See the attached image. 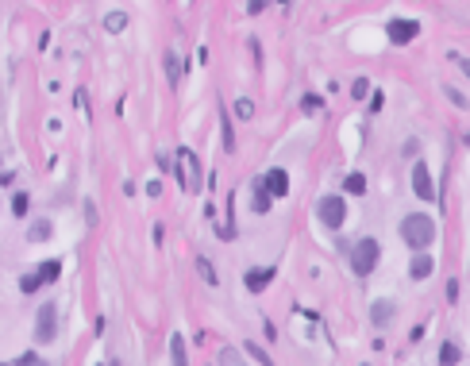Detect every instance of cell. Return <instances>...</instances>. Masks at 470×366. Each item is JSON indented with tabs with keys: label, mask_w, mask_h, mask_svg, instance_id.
<instances>
[{
	"label": "cell",
	"mask_w": 470,
	"mask_h": 366,
	"mask_svg": "<svg viewBox=\"0 0 470 366\" xmlns=\"http://www.w3.org/2000/svg\"><path fill=\"white\" fill-rule=\"evenodd\" d=\"M401 239L409 250H424L432 247V239H436V220H432L428 212H409L401 220Z\"/></svg>",
	"instance_id": "cell-1"
},
{
	"label": "cell",
	"mask_w": 470,
	"mask_h": 366,
	"mask_svg": "<svg viewBox=\"0 0 470 366\" xmlns=\"http://www.w3.org/2000/svg\"><path fill=\"white\" fill-rule=\"evenodd\" d=\"M347 255H351V270L359 274V278H366V274L378 266V259H382V243L378 239H359Z\"/></svg>",
	"instance_id": "cell-2"
},
{
	"label": "cell",
	"mask_w": 470,
	"mask_h": 366,
	"mask_svg": "<svg viewBox=\"0 0 470 366\" xmlns=\"http://www.w3.org/2000/svg\"><path fill=\"white\" fill-rule=\"evenodd\" d=\"M316 220L324 224V228H343V220H347V197H339V193H328V197H320L316 201Z\"/></svg>",
	"instance_id": "cell-3"
},
{
	"label": "cell",
	"mask_w": 470,
	"mask_h": 366,
	"mask_svg": "<svg viewBox=\"0 0 470 366\" xmlns=\"http://www.w3.org/2000/svg\"><path fill=\"white\" fill-rule=\"evenodd\" d=\"M58 278H62V262L58 259H47V262H39V266L31 270V274H23L20 289H23V293H35L39 286H50V281H58Z\"/></svg>",
	"instance_id": "cell-4"
},
{
	"label": "cell",
	"mask_w": 470,
	"mask_h": 366,
	"mask_svg": "<svg viewBox=\"0 0 470 366\" xmlns=\"http://www.w3.org/2000/svg\"><path fill=\"white\" fill-rule=\"evenodd\" d=\"M54 336H58V308L43 305L39 316H35V343H50Z\"/></svg>",
	"instance_id": "cell-5"
},
{
	"label": "cell",
	"mask_w": 470,
	"mask_h": 366,
	"mask_svg": "<svg viewBox=\"0 0 470 366\" xmlns=\"http://www.w3.org/2000/svg\"><path fill=\"white\" fill-rule=\"evenodd\" d=\"M177 158H181V170H177V182H181V189H201V162H197L193 151H177Z\"/></svg>",
	"instance_id": "cell-6"
},
{
	"label": "cell",
	"mask_w": 470,
	"mask_h": 366,
	"mask_svg": "<svg viewBox=\"0 0 470 366\" xmlns=\"http://www.w3.org/2000/svg\"><path fill=\"white\" fill-rule=\"evenodd\" d=\"M385 35H390V43H397V47H409L412 39L421 35V23H416V19H393L390 28H385Z\"/></svg>",
	"instance_id": "cell-7"
},
{
	"label": "cell",
	"mask_w": 470,
	"mask_h": 366,
	"mask_svg": "<svg viewBox=\"0 0 470 366\" xmlns=\"http://www.w3.org/2000/svg\"><path fill=\"white\" fill-rule=\"evenodd\" d=\"M412 193H416L421 201H436V185H432L428 162H412Z\"/></svg>",
	"instance_id": "cell-8"
},
{
	"label": "cell",
	"mask_w": 470,
	"mask_h": 366,
	"mask_svg": "<svg viewBox=\"0 0 470 366\" xmlns=\"http://www.w3.org/2000/svg\"><path fill=\"white\" fill-rule=\"evenodd\" d=\"M262 185L270 189V197L278 201V197H285V193H289V173H285L282 166H274V170H270V173L262 177Z\"/></svg>",
	"instance_id": "cell-9"
},
{
	"label": "cell",
	"mask_w": 470,
	"mask_h": 366,
	"mask_svg": "<svg viewBox=\"0 0 470 366\" xmlns=\"http://www.w3.org/2000/svg\"><path fill=\"white\" fill-rule=\"evenodd\" d=\"M274 281V266H258V270H247V278H243V286L251 289V293H262L266 286Z\"/></svg>",
	"instance_id": "cell-10"
},
{
	"label": "cell",
	"mask_w": 470,
	"mask_h": 366,
	"mask_svg": "<svg viewBox=\"0 0 470 366\" xmlns=\"http://www.w3.org/2000/svg\"><path fill=\"white\" fill-rule=\"evenodd\" d=\"M432 266H436V262H432L428 247H424V250H416V255H412V262H409V278H412V281L428 278V274H432Z\"/></svg>",
	"instance_id": "cell-11"
},
{
	"label": "cell",
	"mask_w": 470,
	"mask_h": 366,
	"mask_svg": "<svg viewBox=\"0 0 470 366\" xmlns=\"http://www.w3.org/2000/svg\"><path fill=\"white\" fill-rule=\"evenodd\" d=\"M270 204H274V197H270V189H266L262 182H255L251 185V208L262 216V212H270Z\"/></svg>",
	"instance_id": "cell-12"
},
{
	"label": "cell",
	"mask_w": 470,
	"mask_h": 366,
	"mask_svg": "<svg viewBox=\"0 0 470 366\" xmlns=\"http://www.w3.org/2000/svg\"><path fill=\"white\" fill-rule=\"evenodd\" d=\"M370 316H374V324H390L393 320V301H374Z\"/></svg>",
	"instance_id": "cell-13"
},
{
	"label": "cell",
	"mask_w": 470,
	"mask_h": 366,
	"mask_svg": "<svg viewBox=\"0 0 470 366\" xmlns=\"http://www.w3.org/2000/svg\"><path fill=\"white\" fill-rule=\"evenodd\" d=\"M170 358H174L177 366L189 363V351H186V339H181V336H170Z\"/></svg>",
	"instance_id": "cell-14"
},
{
	"label": "cell",
	"mask_w": 470,
	"mask_h": 366,
	"mask_svg": "<svg viewBox=\"0 0 470 366\" xmlns=\"http://www.w3.org/2000/svg\"><path fill=\"white\" fill-rule=\"evenodd\" d=\"M343 189L351 193V197H363V193H366V177H363L359 170H355V173H347V182H343Z\"/></svg>",
	"instance_id": "cell-15"
},
{
	"label": "cell",
	"mask_w": 470,
	"mask_h": 366,
	"mask_svg": "<svg viewBox=\"0 0 470 366\" xmlns=\"http://www.w3.org/2000/svg\"><path fill=\"white\" fill-rule=\"evenodd\" d=\"M197 270H201V278H205V286H216V270H212V262H208L205 255H197Z\"/></svg>",
	"instance_id": "cell-16"
},
{
	"label": "cell",
	"mask_w": 470,
	"mask_h": 366,
	"mask_svg": "<svg viewBox=\"0 0 470 366\" xmlns=\"http://www.w3.org/2000/svg\"><path fill=\"white\" fill-rule=\"evenodd\" d=\"M459 358H462V351H459V343H443L440 347V363H459Z\"/></svg>",
	"instance_id": "cell-17"
},
{
	"label": "cell",
	"mask_w": 470,
	"mask_h": 366,
	"mask_svg": "<svg viewBox=\"0 0 470 366\" xmlns=\"http://www.w3.org/2000/svg\"><path fill=\"white\" fill-rule=\"evenodd\" d=\"M162 62H166V77L177 85V74H181V66H177V54H174V50H166V54H162Z\"/></svg>",
	"instance_id": "cell-18"
},
{
	"label": "cell",
	"mask_w": 470,
	"mask_h": 366,
	"mask_svg": "<svg viewBox=\"0 0 470 366\" xmlns=\"http://www.w3.org/2000/svg\"><path fill=\"white\" fill-rule=\"evenodd\" d=\"M27 239H35V243H39V239H50V224H47V220L31 224V228H27Z\"/></svg>",
	"instance_id": "cell-19"
},
{
	"label": "cell",
	"mask_w": 470,
	"mask_h": 366,
	"mask_svg": "<svg viewBox=\"0 0 470 366\" xmlns=\"http://www.w3.org/2000/svg\"><path fill=\"white\" fill-rule=\"evenodd\" d=\"M104 28L112 31V35H116V31H124V28H128V16H124V12H112V16L104 19Z\"/></svg>",
	"instance_id": "cell-20"
},
{
	"label": "cell",
	"mask_w": 470,
	"mask_h": 366,
	"mask_svg": "<svg viewBox=\"0 0 470 366\" xmlns=\"http://www.w3.org/2000/svg\"><path fill=\"white\" fill-rule=\"evenodd\" d=\"M27 193H16V197H12V212H16V216H27Z\"/></svg>",
	"instance_id": "cell-21"
},
{
	"label": "cell",
	"mask_w": 470,
	"mask_h": 366,
	"mask_svg": "<svg viewBox=\"0 0 470 366\" xmlns=\"http://www.w3.org/2000/svg\"><path fill=\"white\" fill-rule=\"evenodd\" d=\"M235 116H239V120H251V116H255V105H251V100H235Z\"/></svg>",
	"instance_id": "cell-22"
},
{
	"label": "cell",
	"mask_w": 470,
	"mask_h": 366,
	"mask_svg": "<svg viewBox=\"0 0 470 366\" xmlns=\"http://www.w3.org/2000/svg\"><path fill=\"white\" fill-rule=\"evenodd\" d=\"M247 355L255 358V363H270V355H266L262 347H255V343H247Z\"/></svg>",
	"instance_id": "cell-23"
},
{
	"label": "cell",
	"mask_w": 470,
	"mask_h": 366,
	"mask_svg": "<svg viewBox=\"0 0 470 366\" xmlns=\"http://www.w3.org/2000/svg\"><path fill=\"white\" fill-rule=\"evenodd\" d=\"M443 93L451 96V105H455V108H467V96H462L459 89H443Z\"/></svg>",
	"instance_id": "cell-24"
},
{
	"label": "cell",
	"mask_w": 470,
	"mask_h": 366,
	"mask_svg": "<svg viewBox=\"0 0 470 366\" xmlns=\"http://www.w3.org/2000/svg\"><path fill=\"white\" fill-rule=\"evenodd\" d=\"M366 89H370V85H366L363 77H359V81H355V85H351V93H355V100H363V96H366Z\"/></svg>",
	"instance_id": "cell-25"
},
{
	"label": "cell",
	"mask_w": 470,
	"mask_h": 366,
	"mask_svg": "<svg viewBox=\"0 0 470 366\" xmlns=\"http://www.w3.org/2000/svg\"><path fill=\"white\" fill-rule=\"evenodd\" d=\"M20 363H23V366H35V363H43V358L35 355V351H27V355H20Z\"/></svg>",
	"instance_id": "cell-26"
},
{
	"label": "cell",
	"mask_w": 470,
	"mask_h": 366,
	"mask_svg": "<svg viewBox=\"0 0 470 366\" xmlns=\"http://www.w3.org/2000/svg\"><path fill=\"white\" fill-rule=\"evenodd\" d=\"M455 62H459V69H462V74L470 77V58H455Z\"/></svg>",
	"instance_id": "cell-27"
},
{
	"label": "cell",
	"mask_w": 470,
	"mask_h": 366,
	"mask_svg": "<svg viewBox=\"0 0 470 366\" xmlns=\"http://www.w3.org/2000/svg\"><path fill=\"white\" fill-rule=\"evenodd\" d=\"M266 4H274V0H255V4H251V12H262Z\"/></svg>",
	"instance_id": "cell-28"
}]
</instances>
